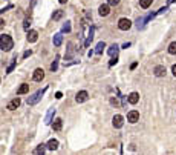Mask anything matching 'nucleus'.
<instances>
[{
  "label": "nucleus",
  "mask_w": 176,
  "mask_h": 155,
  "mask_svg": "<svg viewBox=\"0 0 176 155\" xmlns=\"http://www.w3.org/2000/svg\"><path fill=\"white\" fill-rule=\"evenodd\" d=\"M127 100H129L130 105H136V103L139 102V94H138V92H132V94H129Z\"/></svg>",
  "instance_id": "9b49d317"
},
{
  "label": "nucleus",
  "mask_w": 176,
  "mask_h": 155,
  "mask_svg": "<svg viewBox=\"0 0 176 155\" xmlns=\"http://www.w3.org/2000/svg\"><path fill=\"white\" fill-rule=\"evenodd\" d=\"M138 120H139V112H138V111H130V112L127 114V121L136 123Z\"/></svg>",
  "instance_id": "423d86ee"
},
{
  "label": "nucleus",
  "mask_w": 176,
  "mask_h": 155,
  "mask_svg": "<svg viewBox=\"0 0 176 155\" xmlns=\"http://www.w3.org/2000/svg\"><path fill=\"white\" fill-rule=\"evenodd\" d=\"M28 91H29V85H26V83H23L19 89H17V94H19V95H22V94H26V92H28Z\"/></svg>",
  "instance_id": "4468645a"
},
{
  "label": "nucleus",
  "mask_w": 176,
  "mask_h": 155,
  "mask_svg": "<svg viewBox=\"0 0 176 155\" xmlns=\"http://www.w3.org/2000/svg\"><path fill=\"white\" fill-rule=\"evenodd\" d=\"M72 54H74V45L72 43H67V54H66V60H70V57H72Z\"/></svg>",
  "instance_id": "dca6fc26"
},
{
  "label": "nucleus",
  "mask_w": 176,
  "mask_h": 155,
  "mask_svg": "<svg viewBox=\"0 0 176 155\" xmlns=\"http://www.w3.org/2000/svg\"><path fill=\"white\" fill-rule=\"evenodd\" d=\"M3 26H5V22H3L2 19H0V29H2V28H3Z\"/></svg>",
  "instance_id": "f704fd0d"
},
{
  "label": "nucleus",
  "mask_w": 176,
  "mask_h": 155,
  "mask_svg": "<svg viewBox=\"0 0 176 155\" xmlns=\"http://www.w3.org/2000/svg\"><path fill=\"white\" fill-rule=\"evenodd\" d=\"M46 89L48 88H45V89H41V91H37V92H35L32 97H28V105H35V103H37L38 102V100L43 97V94H45L46 92Z\"/></svg>",
  "instance_id": "f03ea898"
},
{
  "label": "nucleus",
  "mask_w": 176,
  "mask_h": 155,
  "mask_svg": "<svg viewBox=\"0 0 176 155\" xmlns=\"http://www.w3.org/2000/svg\"><path fill=\"white\" fill-rule=\"evenodd\" d=\"M118 49H120V48L117 46V45H112V46L109 48V51H107V52H109V56H112V57H117Z\"/></svg>",
  "instance_id": "f3484780"
},
{
  "label": "nucleus",
  "mask_w": 176,
  "mask_h": 155,
  "mask_svg": "<svg viewBox=\"0 0 176 155\" xmlns=\"http://www.w3.org/2000/svg\"><path fill=\"white\" fill-rule=\"evenodd\" d=\"M58 58H60V57L57 56V57H55V60H54V63L51 65V69H52V71H57V68H58Z\"/></svg>",
  "instance_id": "a878e982"
},
{
  "label": "nucleus",
  "mask_w": 176,
  "mask_h": 155,
  "mask_svg": "<svg viewBox=\"0 0 176 155\" xmlns=\"http://www.w3.org/2000/svg\"><path fill=\"white\" fill-rule=\"evenodd\" d=\"M61 42H63V35H61V34H55L54 35V45H55V46H60Z\"/></svg>",
  "instance_id": "a211bd4d"
},
{
  "label": "nucleus",
  "mask_w": 176,
  "mask_h": 155,
  "mask_svg": "<svg viewBox=\"0 0 176 155\" xmlns=\"http://www.w3.org/2000/svg\"><path fill=\"white\" fill-rule=\"evenodd\" d=\"M54 114H55V109H51L49 114H48V117H46V120H45V123H46V124H49V123H51V120H52V117H54Z\"/></svg>",
  "instance_id": "412c9836"
},
{
  "label": "nucleus",
  "mask_w": 176,
  "mask_h": 155,
  "mask_svg": "<svg viewBox=\"0 0 176 155\" xmlns=\"http://www.w3.org/2000/svg\"><path fill=\"white\" fill-rule=\"evenodd\" d=\"M61 97H63V94H61V92H57L55 94V98H61Z\"/></svg>",
  "instance_id": "72a5a7b5"
},
{
  "label": "nucleus",
  "mask_w": 176,
  "mask_h": 155,
  "mask_svg": "<svg viewBox=\"0 0 176 155\" xmlns=\"http://www.w3.org/2000/svg\"><path fill=\"white\" fill-rule=\"evenodd\" d=\"M172 72H173V75L176 77V65H173V66H172Z\"/></svg>",
  "instance_id": "473e14b6"
},
{
  "label": "nucleus",
  "mask_w": 176,
  "mask_h": 155,
  "mask_svg": "<svg viewBox=\"0 0 176 155\" xmlns=\"http://www.w3.org/2000/svg\"><path fill=\"white\" fill-rule=\"evenodd\" d=\"M31 54H32V51H31V49H29V51H26V52L23 54V58H28V57L31 56Z\"/></svg>",
  "instance_id": "c756f323"
},
{
  "label": "nucleus",
  "mask_w": 176,
  "mask_h": 155,
  "mask_svg": "<svg viewBox=\"0 0 176 155\" xmlns=\"http://www.w3.org/2000/svg\"><path fill=\"white\" fill-rule=\"evenodd\" d=\"M29 26H31V17H28V19H25V22H23V29H26V31H28V29H29Z\"/></svg>",
  "instance_id": "393cba45"
},
{
  "label": "nucleus",
  "mask_w": 176,
  "mask_h": 155,
  "mask_svg": "<svg viewBox=\"0 0 176 155\" xmlns=\"http://www.w3.org/2000/svg\"><path fill=\"white\" fill-rule=\"evenodd\" d=\"M63 31H64V32H69V31H70V23H69V22H66V25L63 26Z\"/></svg>",
  "instance_id": "cd10ccee"
},
{
  "label": "nucleus",
  "mask_w": 176,
  "mask_h": 155,
  "mask_svg": "<svg viewBox=\"0 0 176 155\" xmlns=\"http://www.w3.org/2000/svg\"><path fill=\"white\" fill-rule=\"evenodd\" d=\"M112 124H113V127H117V129L122 127V124H124V117L120 115V114H117L115 117L112 118Z\"/></svg>",
  "instance_id": "7ed1b4c3"
},
{
  "label": "nucleus",
  "mask_w": 176,
  "mask_h": 155,
  "mask_svg": "<svg viewBox=\"0 0 176 155\" xmlns=\"http://www.w3.org/2000/svg\"><path fill=\"white\" fill-rule=\"evenodd\" d=\"M120 2H121V0H107V5L109 6H117Z\"/></svg>",
  "instance_id": "bb28decb"
},
{
  "label": "nucleus",
  "mask_w": 176,
  "mask_h": 155,
  "mask_svg": "<svg viewBox=\"0 0 176 155\" xmlns=\"http://www.w3.org/2000/svg\"><path fill=\"white\" fill-rule=\"evenodd\" d=\"M117 61H118V58H117V57H113V58L110 60V63H109V65H110V66H113V65H115Z\"/></svg>",
  "instance_id": "2f4dec72"
},
{
  "label": "nucleus",
  "mask_w": 176,
  "mask_h": 155,
  "mask_svg": "<svg viewBox=\"0 0 176 155\" xmlns=\"http://www.w3.org/2000/svg\"><path fill=\"white\" fill-rule=\"evenodd\" d=\"M46 148H48L49 151H55V149L58 148V141H57V140H54V138L49 140V141H48V144H46Z\"/></svg>",
  "instance_id": "ddd939ff"
},
{
  "label": "nucleus",
  "mask_w": 176,
  "mask_h": 155,
  "mask_svg": "<svg viewBox=\"0 0 176 155\" xmlns=\"http://www.w3.org/2000/svg\"><path fill=\"white\" fill-rule=\"evenodd\" d=\"M150 5H152V0H139V6L143 8V10H147Z\"/></svg>",
  "instance_id": "6ab92c4d"
},
{
  "label": "nucleus",
  "mask_w": 176,
  "mask_h": 155,
  "mask_svg": "<svg viewBox=\"0 0 176 155\" xmlns=\"http://www.w3.org/2000/svg\"><path fill=\"white\" fill-rule=\"evenodd\" d=\"M15 63H17V58H14V61L11 63V66H9V68H8V72H11V71L14 69V66H15Z\"/></svg>",
  "instance_id": "c85d7f7f"
},
{
  "label": "nucleus",
  "mask_w": 176,
  "mask_h": 155,
  "mask_svg": "<svg viewBox=\"0 0 176 155\" xmlns=\"http://www.w3.org/2000/svg\"><path fill=\"white\" fill-rule=\"evenodd\" d=\"M103 48H106V45H104V42H100L98 45H96L95 52H96V54H101V52H103Z\"/></svg>",
  "instance_id": "4be33fe9"
},
{
  "label": "nucleus",
  "mask_w": 176,
  "mask_h": 155,
  "mask_svg": "<svg viewBox=\"0 0 176 155\" xmlns=\"http://www.w3.org/2000/svg\"><path fill=\"white\" fill-rule=\"evenodd\" d=\"M169 52L173 54V56L176 54V42H172V43L169 45Z\"/></svg>",
  "instance_id": "5701e85b"
},
{
  "label": "nucleus",
  "mask_w": 176,
  "mask_h": 155,
  "mask_svg": "<svg viewBox=\"0 0 176 155\" xmlns=\"http://www.w3.org/2000/svg\"><path fill=\"white\" fill-rule=\"evenodd\" d=\"M61 17H63V11H60V10L54 11V14H52V19H54V20H60Z\"/></svg>",
  "instance_id": "aec40b11"
},
{
  "label": "nucleus",
  "mask_w": 176,
  "mask_h": 155,
  "mask_svg": "<svg viewBox=\"0 0 176 155\" xmlns=\"http://www.w3.org/2000/svg\"><path fill=\"white\" fill-rule=\"evenodd\" d=\"M58 2H60L61 5H63V3H66V2H67V0H58Z\"/></svg>",
  "instance_id": "c9c22d12"
},
{
  "label": "nucleus",
  "mask_w": 176,
  "mask_h": 155,
  "mask_svg": "<svg viewBox=\"0 0 176 155\" xmlns=\"http://www.w3.org/2000/svg\"><path fill=\"white\" fill-rule=\"evenodd\" d=\"M118 28H120L121 31H129V29L132 28V22H130L129 19H120Z\"/></svg>",
  "instance_id": "20e7f679"
},
{
  "label": "nucleus",
  "mask_w": 176,
  "mask_h": 155,
  "mask_svg": "<svg viewBox=\"0 0 176 155\" xmlns=\"http://www.w3.org/2000/svg\"><path fill=\"white\" fill-rule=\"evenodd\" d=\"M32 78H34V81H41L43 78H45V71H43L41 68H37L34 71V74H32Z\"/></svg>",
  "instance_id": "39448f33"
},
{
  "label": "nucleus",
  "mask_w": 176,
  "mask_h": 155,
  "mask_svg": "<svg viewBox=\"0 0 176 155\" xmlns=\"http://www.w3.org/2000/svg\"><path fill=\"white\" fill-rule=\"evenodd\" d=\"M20 106V98L19 97H15L14 100H11L9 103H8V109H9V111H14V109H17Z\"/></svg>",
  "instance_id": "1a4fd4ad"
},
{
  "label": "nucleus",
  "mask_w": 176,
  "mask_h": 155,
  "mask_svg": "<svg viewBox=\"0 0 176 155\" xmlns=\"http://www.w3.org/2000/svg\"><path fill=\"white\" fill-rule=\"evenodd\" d=\"M98 12H100L101 17L109 15V14H110V8H109V5H101V6L98 8Z\"/></svg>",
  "instance_id": "9d476101"
},
{
  "label": "nucleus",
  "mask_w": 176,
  "mask_h": 155,
  "mask_svg": "<svg viewBox=\"0 0 176 155\" xmlns=\"http://www.w3.org/2000/svg\"><path fill=\"white\" fill-rule=\"evenodd\" d=\"M52 127H54V131H60L61 127H63V120H61V118H57L54 121V124H52Z\"/></svg>",
  "instance_id": "2eb2a0df"
},
{
  "label": "nucleus",
  "mask_w": 176,
  "mask_h": 155,
  "mask_svg": "<svg viewBox=\"0 0 176 155\" xmlns=\"http://www.w3.org/2000/svg\"><path fill=\"white\" fill-rule=\"evenodd\" d=\"M37 39H38V32L37 31H29L28 32V42L29 43H35Z\"/></svg>",
  "instance_id": "f8f14e48"
},
{
  "label": "nucleus",
  "mask_w": 176,
  "mask_h": 155,
  "mask_svg": "<svg viewBox=\"0 0 176 155\" xmlns=\"http://www.w3.org/2000/svg\"><path fill=\"white\" fill-rule=\"evenodd\" d=\"M12 48H14V42H12V39H11V35H8V34L0 35V49L11 51Z\"/></svg>",
  "instance_id": "f257e3e1"
},
{
  "label": "nucleus",
  "mask_w": 176,
  "mask_h": 155,
  "mask_svg": "<svg viewBox=\"0 0 176 155\" xmlns=\"http://www.w3.org/2000/svg\"><path fill=\"white\" fill-rule=\"evenodd\" d=\"M45 151H46V148H45V144H40V146H38V148H37V149H35V151H34V154H41V155H43V154H45Z\"/></svg>",
  "instance_id": "b1692460"
},
{
  "label": "nucleus",
  "mask_w": 176,
  "mask_h": 155,
  "mask_svg": "<svg viewBox=\"0 0 176 155\" xmlns=\"http://www.w3.org/2000/svg\"><path fill=\"white\" fill-rule=\"evenodd\" d=\"M87 97H89V94H87L86 91H80V92L77 94L75 100H77V103H83V102H86V100H87Z\"/></svg>",
  "instance_id": "6e6552de"
},
{
  "label": "nucleus",
  "mask_w": 176,
  "mask_h": 155,
  "mask_svg": "<svg viewBox=\"0 0 176 155\" xmlns=\"http://www.w3.org/2000/svg\"><path fill=\"white\" fill-rule=\"evenodd\" d=\"M110 105H113V106H118V100H117V98H110Z\"/></svg>",
  "instance_id": "7c9ffc66"
},
{
  "label": "nucleus",
  "mask_w": 176,
  "mask_h": 155,
  "mask_svg": "<svg viewBox=\"0 0 176 155\" xmlns=\"http://www.w3.org/2000/svg\"><path fill=\"white\" fill-rule=\"evenodd\" d=\"M153 74H155L156 77H164V75H165V66H162V65H158V66H155V69H153Z\"/></svg>",
  "instance_id": "0eeeda50"
}]
</instances>
